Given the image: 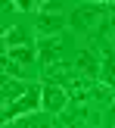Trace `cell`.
Masks as SVG:
<instances>
[{"instance_id":"3","label":"cell","mask_w":115,"mask_h":128,"mask_svg":"<svg viewBox=\"0 0 115 128\" xmlns=\"http://www.w3.org/2000/svg\"><path fill=\"white\" fill-rule=\"evenodd\" d=\"M106 16V6L103 3H84V6H78V10L72 12V28H78V31H93V25L100 22V19Z\"/></svg>"},{"instance_id":"2","label":"cell","mask_w":115,"mask_h":128,"mask_svg":"<svg viewBox=\"0 0 115 128\" xmlns=\"http://www.w3.org/2000/svg\"><path fill=\"white\" fill-rule=\"evenodd\" d=\"M68 91L62 84H56V81H44L41 84V110L50 112V116H59L62 110L68 106Z\"/></svg>"},{"instance_id":"8","label":"cell","mask_w":115,"mask_h":128,"mask_svg":"<svg viewBox=\"0 0 115 128\" xmlns=\"http://www.w3.org/2000/svg\"><path fill=\"white\" fill-rule=\"evenodd\" d=\"M28 44H34V41H31V34H28V28H22V25H16V28H6V34H3V50L28 47Z\"/></svg>"},{"instance_id":"7","label":"cell","mask_w":115,"mask_h":128,"mask_svg":"<svg viewBox=\"0 0 115 128\" xmlns=\"http://www.w3.org/2000/svg\"><path fill=\"white\" fill-rule=\"evenodd\" d=\"M3 56H6V66L16 69V66H31V62H34V56H37V50H34V44H28V47L3 50Z\"/></svg>"},{"instance_id":"6","label":"cell","mask_w":115,"mask_h":128,"mask_svg":"<svg viewBox=\"0 0 115 128\" xmlns=\"http://www.w3.org/2000/svg\"><path fill=\"white\" fill-rule=\"evenodd\" d=\"M37 56H41V62L44 66H50V69H56V66H62V38H44L41 41V47H37Z\"/></svg>"},{"instance_id":"12","label":"cell","mask_w":115,"mask_h":128,"mask_svg":"<svg viewBox=\"0 0 115 128\" xmlns=\"http://www.w3.org/2000/svg\"><path fill=\"white\" fill-rule=\"evenodd\" d=\"M16 10H22V12H34V10H44V3H34V0H22V3H16Z\"/></svg>"},{"instance_id":"4","label":"cell","mask_w":115,"mask_h":128,"mask_svg":"<svg viewBox=\"0 0 115 128\" xmlns=\"http://www.w3.org/2000/svg\"><path fill=\"white\" fill-rule=\"evenodd\" d=\"M65 22L68 19L62 16L59 10H53L50 3H44V12L37 16V31H41L44 38H59V31L65 28Z\"/></svg>"},{"instance_id":"5","label":"cell","mask_w":115,"mask_h":128,"mask_svg":"<svg viewBox=\"0 0 115 128\" xmlns=\"http://www.w3.org/2000/svg\"><path fill=\"white\" fill-rule=\"evenodd\" d=\"M75 72L84 75V78H97V75H103V62H100V53L97 50H81L78 60H75Z\"/></svg>"},{"instance_id":"1","label":"cell","mask_w":115,"mask_h":128,"mask_svg":"<svg viewBox=\"0 0 115 128\" xmlns=\"http://www.w3.org/2000/svg\"><path fill=\"white\" fill-rule=\"evenodd\" d=\"M34 112H41V84L31 81V88L22 94V97H16L12 103L3 106V125L19 122V119H25V116H34Z\"/></svg>"},{"instance_id":"10","label":"cell","mask_w":115,"mask_h":128,"mask_svg":"<svg viewBox=\"0 0 115 128\" xmlns=\"http://www.w3.org/2000/svg\"><path fill=\"white\" fill-rule=\"evenodd\" d=\"M50 119H53V116L41 110V112H34V116L19 119V122H16V128H53V125H50Z\"/></svg>"},{"instance_id":"9","label":"cell","mask_w":115,"mask_h":128,"mask_svg":"<svg viewBox=\"0 0 115 128\" xmlns=\"http://www.w3.org/2000/svg\"><path fill=\"white\" fill-rule=\"evenodd\" d=\"M28 88H31V81H22V78H12V75H6V78H3V106H6V103H12L16 97H22Z\"/></svg>"},{"instance_id":"11","label":"cell","mask_w":115,"mask_h":128,"mask_svg":"<svg viewBox=\"0 0 115 128\" xmlns=\"http://www.w3.org/2000/svg\"><path fill=\"white\" fill-rule=\"evenodd\" d=\"M103 78H106V84H115V50H106V60H103Z\"/></svg>"}]
</instances>
